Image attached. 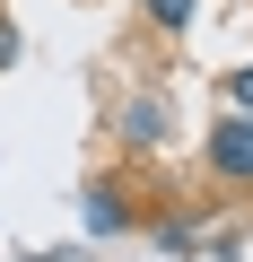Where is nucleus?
Wrapping results in <instances>:
<instances>
[{"instance_id": "5", "label": "nucleus", "mask_w": 253, "mask_h": 262, "mask_svg": "<svg viewBox=\"0 0 253 262\" xmlns=\"http://www.w3.org/2000/svg\"><path fill=\"white\" fill-rule=\"evenodd\" d=\"M227 105H236V114H253V61H244V70L227 79Z\"/></svg>"}, {"instance_id": "4", "label": "nucleus", "mask_w": 253, "mask_h": 262, "mask_svg": "<svg viewBox=\"0 0 253 262\" xmlns=\"http://www.w3.org/2000/svg\"><path fill=\"white\" fill-rule=\"evenodd\" d=\"M140 9H149V18L166 27V35H183V27H192V9H201V0H140Z\"/></svg>"}, {"instance_id": "1", "label": "nucleus", "mask_w": 253, "mask_h": 262, "mask_svg": "<svg viewBox=\"0 0 253 262\" xmlns=\"http://www.w3.org/2000/svg\"><path fill=\"white\" fill-rule=\"evenodd\" d=\"M201 158H210V175H227V184H253V114H218L210 122V140H201Z\"/></svg>"}, {"instance_id": "3", "label": "nucleus", "mask_w": 253, "mask_h": 262, "mask_svg": "<svg viewBox=\"0 0 253 262\" xmlns=\"http://www.w3.org/2000/svg\"><path fill=\"white\" fill-rule=\"evenodd\" d=\"M113 131H122V149H166V96H131Z\"/></svg>"}, {"instance_id": "2", "label": "nucleus", "mask_w": 253, "mask_h": 262, "mask_svg": "<svg viewBox=\"0 0 253 262\" xmlns=\"http://www.w3.org/2000/svg\"><path fill=\"white\" fill-rule=\"evenodd\" d=\"M79 219H87V236H122V227H131V184H122V175H96L87 201H79Z\"/></svg>"}, {"instance_id": "6", "label": "nucleus", "mask_w": 253, "mask_h": 262, "mask_svg": "<svg viewBox=\"0 0 253 262\" xmlns=\"http://www.w3.org/2000/svg\"><path fill=\"white\" fill-rule=\"evenodd\" d=\"M18 53H27V35H18V27H9V18H0V70H9V61H18Z\"/></svg>"}]
</instances>
